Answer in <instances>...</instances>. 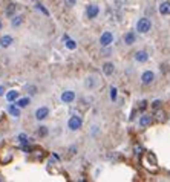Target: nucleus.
<instances>
[{
	"mask_svg": "<svg viewBox=\"0 0 170 182\" xmlns=\"http://www.w3.org/2000/svg\"><path fill=\"white\" fill-rule=\"evenodd\" d=\"M19 139H20V142H22V144H26V142H28V141H26V139H28V138H26V135H20V136H19Z\"/></svg>",
	"mask_w": 170,
	"mask_h": 182,
	"instance_id": "24",
	"label": "nucleus"
},
{
	"mask_svg": "<svg viewBox=\"0 0 170 182\" xmlns=\"http://www.w3.org/2000/svg\"><path fill=\"white\" fill-rule=\"evenodd\" d=\"M135 60L138 63H146L149 60V54L146 51H138V52H135Z\"/></svg>",
	"mask_w": 170,
	"mask_h": 182,
	"instance_id": "8",
	"label": "nucleus"
},
{
	"mask_svg": "<svg viewBox=\"0 0 170 182\" xmlns=\"http://www.w3.org/2000/svg\"><path fill=\"white\" fill-rule=\"evenodd\" d=\"M32 2H37V0H32Z\"/></svg>",
	"mask_w": 170,
	"mask_h": 182,
	"instance_id": "31",
	"label": "nucleus"
},
{
	"mask_svg": "<svg viewBox=\"0 0 170 182\" xmlns=\"http://www.w3.org/2000/svg\"><path fill=\"white\" fill-rule=\"evenodd\" d=\"M61 101L64 103V104H69V103H72L74 99H75V92L74 91H64L61 93Z\"/></svg>",
	"mask_w": 170,
	"mask_h": 182,
	"instance_id": "5",
	"label": "nucleus"
},
{
	"mask_svg": "<svg viewBox=\"0 0 170 182\" xmlns=\"http://www.w3.org/2000/svg\"><path fill=\"white\" fill-rule=\"evenodd\" d=\"M85 86L87 87V89H92V87H95L97 86V81H95V78L93 77H87L85 81Z\"/></svg>",
	"mask_w": 170,
	"mask_h": 182,
	"instance_id": "18",
	"label": "nucleus"
},
{
	"mask_svg": "<svg viewBox=\"0 0 170 182\" xmlns=\"http://www.w3.org/2000/svg\"><path fill=\"white\" fill-rule=\"evenodd\" d=\"M35 9H39V11H42L43 14H44V15H49V12H48V9H44V8H43V5H40V3H37V5H35Z\"/></svg>",
	"mask_w": 170,
	"mask_h": 182,
	"instance_id": "22",
	"label": "nucleus"
},
{
	"mask_svg": "<svg viewBox=\"0 0 170 182\" xmlns=\"http://www.w3.org/2000/svg\"><path fill=\"white\" fill-rule=\"evenodd\" d=\"M135 40H136L135 32H126V34H124V43H126V45H129V46L133 45Z\"/></svg>",
	"mask_w": 170,
	"mask_h": 182,
	"instance_id": "11",
	"label": "nucleus"
},
{
	"mask_svg": "<svg viewBox=\"0 0 170 182\" xmlns=\"http://www.w3.org/2000/svg\"><path fill=\"white\" fill-rule=\"evenodd\" d=\"M156 115H158V118H160V119H164V112H158Z\"/></svg>",
	"mask_w": 170,
	"mask_h": 182,
	"instance_id": "26",
	"label": "nucleus"
},
{
	"mask_svg": "<svg viewBox=\"0 0 170 182\" xmlns=\"http://www.w3.org/2000/svg\"><path fill=\"white\" fill-rule=\"evenodd\" d=\"M153 80H155V74L152 72V71H144L143 72V75H141V81H143V84H152L153 83Z\"/></svg>",
	"mask_w": 170,
	"mask_h": 182,
	"instance_id": "3",
	"label": "nucleus"
},
{
	"mask_svg": "<svg viewBox=\"0 0 170 182\" xmlns=\"http://www.w3.org/2000/svg\"><path fill=\"white\" fill-rule=\"evenodd\" d=\"M112 42H114V35H112V32L106 31V32L101 34V37H100V45L101 46H109Z\"/></svg>",
	"mask_w": 170,
	"mask_h": 182,
	"instance_id": "4",
	"label": "nucleus"
},
{
	"mask_svg": "<svg viewBox=\"0 0 170 182\" xmlns=\"http://www.w3.org/2000/svg\"><path fill=\"white\" fill-rule=\"evenodd\" d=\"M8 112H9L12 116H15V118L20 116V107H19L17 104H15V106H14V104H9V106H8Z\"/></svg>",
	"mask_w": 170,
	"mask_h": 182,
	"instance_id": "12",
	"label": "nucleus"
},
{
	"mask_svg": "<svg viewBox=\"0 0 170 182\" xmlns=\"http://www.w3.org/2000/svg\"><path fill=\"white\" fill-rule=\"evenodd\" d=\"M22 22H23V17H22V15H15V17L11 20V25H12L14 28H17V26L22 25Z\"/></svg>",
	"mask_w": 170,
	"mask_h": 182,
	"instance_id": "19",
	"label": "nucleus"
},
{
	"mask_svg": "<svg viewBox=\"0 0 170 182\" xmlns=\"http://www.w3.org/2000/svg\"><path fill=\"white\" fill-rule=\"evenodd\" d=\"M14 9H15V5H9V8L6 9V12H8V14H12V12H14Z\"/></svg>",
	"mask_w": 170,
	"mask_h": 182,
	"instance_id": "23",
	"label": "nucleus"
},
{
	"mask_svg": "<svg viewBox=\"0 0 170 182\" xmlns=\"http://www.w3.org/2000/svg\"><path fill=\"white\" fill-rule=\"evenodd\" d=\"M37 135H40V136H46V135H48V130H46V127H44V126H40V127H39Z\"/></svg>",
	"mask_w": 170,
	"mask_h": 182,
	"instance_id": "21",
	"label": "nucleus"
},
{
	"mask_svg": "<svg viewBox=\"0 0 170 182\" xmlns=\"http://www.w3.org/2000/svg\"><path fill=\"white\" fill-rule=\"evenodd\" d=\"M98 12H100V8H98L97 5H89V6L86 8V15H87V18H95V17L98 15Z\"/></svg>",
	"mask_w": 170,
	"mask_h": 182,
	"instance_id": "6",
	"label": "nucleus"
},
{
	"mask_svg": "<svg viewBox=\"0 0 170 182\" xmlns=\"http://www.w3.org/2000/svg\"><path fill=\"white\" fill-rule=\"evenodd\" d=\"M160 104H161V101H155V103H153V107H155V109H158V107H160Z\"/></svg>",
	"mask_w": 170,
	"mask_h": 182,
	"instance_id": "27",
	"label": "nucleus"
},
{
	"mask_svg": "<svg viewBox=\"0 0 170 182\" xmlns=\"http://www.w3.org/2000/svg\"><path fill=\"white\" fill-rule=\"evenodd\" d=\"M12 43H14V38H12L11 35H3V37L0 38V46H2V47H9Z\"/></svg>",
	"mask_w": 170,
	"mask_h": 182,
	"instance_id": "9",
	"label": "nucleus"
},
{
	"mask_svg": "<svg viewBox=\"0 0 170 182\" xmlns=\"http://www.w3.org/2000/svg\"><path fill=\"white\" fill-rule=\"evenodd\" d=\"M81 126H83V121H81V118H80L78 115H72V116L69 118V121H68V127H69V130H72V132L81 129Z\"/></svg>",
	"mask_w": 170,
	"mask_h": 182,
	"instance_id": "2",
	"label": "nucleus"
},
{
	"mask_svg": "<svg viewBox=\"0 0 170 182\" xmlns=\"http://www.w3.org/2000/svg\"><path fill=\"white\" fill-rule=\"evenodd\" d=\"M64 2H66V3H68V6H74V5H75V2H77V0H64Z\"/></svg>",
	"mask_w": 170,
	"mask_h": 182,
	"instance_id": "25",
	"label": "nucleus"
},
{
	"mask_svg": "<svg viewBox=\"0 0 170 182\" xmlns=\"http://www.w3.org/2000/svg\"><path fill=\"white\" fill-rule=\"evenodd\" d=\"M3 92H5V89H3V87H0V96L3 95Z\"/></svg>",
	"mask_w": 170,
	"mask_h": 182,
	"instance_id": "29",
	"label": "nucleus"
},
{
	"mask_svg": "<svg viewBox=\"0 0 170 182\" xmlns=\"http://www.w3.org/2000/svg\"><path fill=\"white\" fill-rule=\"evenodd\" d=\"M114 71H115V67H114V64L112 63H104V66H103V72H104V75H112L114 74Z\"/></svg>",
	"mask_w": 170,
	"mask_h": 182,
	"instance_id": "14",
	"label": "nucleus"
},
{
	"mask_svg": "<svg viewBox=\"0 0 170 182\" xmlns=\"http://www.w3.org/2000/svg\"><path fill=\"white\" fill-rule=\"evenodd\" d=\"M63 40L66 42V47H68V49H71V51H74V49L77 47V43H75L74 40H71V38H69L68 35H64V37H63Z\"/></svg>",
	"mask_w": 170,
	"mask_h": 182,
	"instance_id": "16",
	"label": "nucleus"
},
{
	"mask_svg": "<svg viewBox=\"0 0 170 182\" xmlns=\"http://www.w3.org/2000/svg\"><path fill=\"white\" fill-rule=\"evenodd\" d=\"M160 12L163 15H169L170 14V2H163L160 5Z\"/></svg>",
	"mask_w": 170,
	"mask_h": 182,
	"instance_id": "13",
	"label": "nucleus"
},
{
	"mask_svg": "<svg viewBox=\"0 0 170 182\" xmlns=\"http://www.w3.org/2000/svg\"><path fill=\"white\" fill-rule=\"evenodd\" d=\"M31 103V99L28 98V96H25V98H20V99H15V104L22 109V107H26L28 104Z\"/></svg>",
	"mask_w": 170,
	"mask_h": 182,
	"instance_id": "15",
	"label": "nucleus"
},
{
	"mask_svg": "<svg viewBox=\"0 0 170 182\" xmlns=\"http://www.w3.org/2000/svg\"><path fill=\"white\" fill-rule=\"evenodd\" d=\"M19 98V92L17 91H9L6 93V99L9 101V103H12V101H15Z\"/></svg>",
	"mask_w": 170,
	"mask_h": 182,
	"instance_id": "17",
	"label": "nucleus"
},
{
	"mask_svg": "<svg viewBox=\"0 0 170 182\" xmlns=\"http://www.w3.org/2000/svg\"><path fill=\"white\" fill-rule=\"evenodd\" d=\"M0 29H2V20H0Z\"/></svg>",
	"mask_w": 170,
	"mask_h": 182,
	"instance_id": "30",
	"label": "nucleus"
},
{
	"mask_svg": "<svg viewBox=\"0 0 170 182\" xmlns=\"http://www.w3.org/2000/svg\"><path fill=\"white\" fill-rule=\"evenodd\" d=\"M138 124H139L141 127H147V126H150V124H152V116H150V115H143V116L139 118Z\"/></svg>",
	"mask_w": 170,
	"mask_h": 182,
	"instance_id": "10",
	"label": "nucleus"
},
{
	"mask_svg": "<svg viewBox=\"0 0 170 182\" xmlns=\"http://www.w3.org/2000/svg\"><path fill=\"white\" fill-rule=\"evenodd\" d=\"M29 91H31V93L34 95V93H35V87H29Z\"/></svg>",
	"mask_w": 170,
	"mask_h": 182,
	"instance_id": "28",
	"label": "nucleus"
},
{
	"mask_svg": "<svg viewBox=\"0 0 170 182\" xmlns=\"http://www.w3.org/2000/svg\"><path fill=\"white\" fill-rule=\"evenodd\" d=\"M48 115H49V109L48 107H39L37 110H35V118L39 119V121H43V119H46L48 118Z\"/></svg>",
	"mask_w": 170,
	"mask_h": 182,
	"instance_id": "7",
	"label": "nucleus"
},
{
	"mask_svg": "<svg viewBox=\"0 0 170 182\" xmlns=\"http://www.w3.org/2000/svg\"><path fill=\"white\" fill-rule=\"evenodd\" d=\"M150 28H152V22H150L147 17L139 18L138 23H136V31H138L139 34H147V32L150 31Z\"/></svg>",
	"mask_w": 170,
	"mask_h": 182,
	"instance_id": "1",
	"label": "nucleus"
},
{
	"mask_svg": "<svg viewBox=\"0 0 170 182\" xmlns=\"http://www.w3.org/2000/svg\"><path fill=\"white\" fill-rule=\"evenodd\" d=\"M117 95H118V91H117V87H110V99L112 101H117Z\"/></svg>",
	"mask_w": 170,
	"mask_h": 182,
	"instance_id": "20",
	"label": "nucleus"
}]
</instances>
